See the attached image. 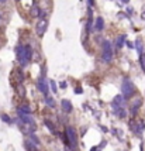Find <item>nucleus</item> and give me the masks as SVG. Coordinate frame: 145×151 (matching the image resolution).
Here are the masks:
<instances>
[{"label":"nucleus","mask_w":145,"mask_h":151,"mask_svg":"<svg viewBox=\"0 0 145 151\" xmlns=\"http://www.w3.org/2000/svg\"><path fill=\"white\" fill-rule=\"evenodd\" d=\"M141 103H142V100H141V99H137V100H134V103H132V107H131V113H132V114H135V112L139 109Z\"/></svg>","instance_id":"nucleus-19"},{"label":"nucleus","mask_w":145,"mask_h":151,"mask_svg":"<svg viewBox=\"0 0 145 151\" xmlns=\"http://www.w3.org/2000/svg\"><path fill=\"white\" fill-rule=\"evenodd\" d=\"M49 85H51V89H52V92H54V93H58V88H57L55 81H49Z\"/></svg>","instance_id":"nucleus-26"},{"label":"nucleus","mask_w":145,"mask_h":151,"mask_svg":"<svg viewBox=\"0 0 145 151\" xmlns=\"http://www.w3.org/2000/svg\"><path fill=\"white\" fill-rule=\"evenodd\" d=\"M48 82L49 81H47V78L42 75L38 79V82H37V86H38V89L41 91V93L44 95V96H48L49 95V86H48Z\"/></svg>","instance_id":"nucleus-5"},{"label":"nucleus","mask_w":145,"mask_h":151,"mask_svg":"<svg viewBox=\"0 0 145 151\" xmlns=\"http://www.w3.org/2000/svg\"><path fill=\"white\" fill-rule=\"evenodd\" d=\"M17 113L18 114H28V113H31V109L28 106H21V107L17 109Z\"/></svg>","instance_id":"nucleus-20"},{"label":"nucleus","mask_w":145,"mask_h":151,"mask_svg":"<svg viewBox=\"0 0 145 151\" xmlns=\"http://www.w3.org/2000/svg\"><path fill=\"white\" fill-rule=\"evenodd\" d=\"M14 78H16L17 83H23L24 82V72L21 69H16L14 71Z\"/></svg>","instance_id":"nucleus-13"},{"label":"nucleus","mask_w":145,"mask_h":151,"mask_svg":"<svg viewBox=\"0 0 145 151\" xmlns=\"http://www.w3.org/2000/svg\"><path fill=\"white\" fill-rule=\"evenodd\" d=\"M30 140H31L34 144H37V145H40V144H41V141L38 140V137L34 134V133H32V134H30Z\"/></svg>","instance_id":"nucleus-23"},{"label":"nucleus","mask_w":145,"mask_h":151,"mask_svg":"<svg viewBox=\"0 0 145 151\" xmlns=\"http://www.w3.org/2000/svg\"><path fill=\"white\" fill-rule=\"evenodd\" d=\"M30 14H31V17H40L41 16V10L40 7L37 6V4H34L31 7V11H30Z\"/></svg>","instance_id":"nucleus-17"},{"label":"nucleus","mask_w":145,"mask_h":151,"mask_svg":"<svg viewBox=\"0 0 145 151\" xmlns=\"http://www.w3.org/2000/svg\"><path fill=\"white\" fill-rule=\"evenodd\" d=\"M113 103H116V105L120 106V107H124V106H125V98H124L123 95H117V96L114 98Z\"/></svg>","instance_id":"nucleus-11"},{"label":"nucleus","mask_w":145,"mask_h":151,"mask_svg":"<svg viewBox=\"0 0 145 151\" xmlns=\"http://www.w3.org/2000/svg\"><path fill=\"white\" fill-rule=\"evenodd\" d=\"M66 86H68V85H66V82H61V88H62V89H65Z\"/></svg>","instance_id":"nucleus-30"},{"label":"nucleus","mask_w":145,"mask_h":151,"mask_svg":"<svg viewBox=\"0 0 145 151\" xmlns=\"http://www.w3.org/2000/svg\"><path fill=\"white\" fill-rule=\"evenodd\" d=\"M89 4H90V6H93V4H94V3H93V0H89Z\"/></svg>","instance_id":"nucleus-32"},{"label":"nucleus","mask_w":145,"mask_h":151,"mask_svg":"<svg viewBox=\"0 0 145 151\" xmlns=\"http://www.w3.org/2000/svg\"><path fill=\"white\" fill-rule=\"evenodd\" d=\"M121 92H123V96L125 99L131 98L134 92H135V88H134V83L130 81V79H124L123 83H121Z\"/></svg>","instance_id":"nucleus-2"},{"label":"nucleus","mask_w":145,"mask_h":151,"mask_svg":"<svg viewBox=\"0 0 145 151\" xmlns=\"http://www.w3.org/2000/svg\"><path fill=\"white\" fill-rule=\"evenodd\" d=\"M92 31V20L89 18V21H87V33H90Z\"/></svg>","instance_id":"nucleus-27"},{"label":"nucleus","mask_w":145,"mask_h":151,"mask_svg":"<svg viewBox=\"0 0 145 151\" xmlns=\"http://www.w3.org/2000/svg\"><path fill=\"white\" fill-rule=\"evenodd\" d=\"M47 28H48V21L45 18H41L35 25V33H37L38 37H42L45 34V31H47Z\"/></svg>","instance_id":"nucleus-6"},{"label":"nucleus","mask_w":145,"mask_h":151,"mask_svg":"<svg viewBox=\"0 0 145 151\" xmlns=\"http://www.w3.org/2000/svg\"><path fill=\"white\" fill-rule=\"evenodd\" d=\"M75 93H76V95H80V93H82V89H80V88H76V89H75Z\"/></svg>","instance_id":"nucleus-28"},{"label":"nucleus","mask_w":145,"mask_h":151,"mask_svg":"<svg viewBox=\"0 0 145 151\" xmlns=\"http://www.w3.org/2000/svg\"><path fill=\"white\" fill-rule=\"evenodd\" d=\"M18 117L21 119V121L24 124H37L35 123V119L31 116V113H28V114H18Z\"/></svg>","instance_id":"nucleus-8"},{"label":"nucleus","mask_w":145,"mask_h":151,"mask_svg":"<svg viewBox=\"0 0 145 151\" xmlns=\"http://www.w3.org/2000/svg\"><path fill=\"white\" fill-rule=\"evenodd\" d=\"M35 130H37V124H28V126H24V124H23V126H21V131H23L24 134H28V136L32 134Z\"/></svg>","instance_id":"nucleus-10"},{"label":"nucleus","mask_w":145,"mask_h":151,"mask_svg":"<svg viewBox=\"0 0 145 151\" xmlns=\"http://www.w3.org/2000/svg\"><path fill=\"white\" fill-rule=\"evenodd\" d=\"M124 42H125V35H118L117 40H116V48L117 50H121L124 47Z\"/></svg>","instance_id":"nucleus-14"},{"label":"nucleus","mask_w":145,"mask_h":151,"mask_svg":"<svg viewBox=\"0 0 145 151\" xmlns=\"http://www.w3.org/2000/svg\"><path fill=\"white\" fill-rule=\"evenodd\" d=\"M135 48H137V51H138V54L141 55L142 54V50H144V44H142V41L138 38L137 41H135Z\"/></svg>","instance_id":"nucleus-22"},{"label":"nucleus","mask_w":145,"mask_h":151,"mask_svg":"<svg viewBox=\"0 0 145 151\" xmlns=\"http://www.w3.org/2000/svg\"><path fill=\"white\" fill-rule=\"evenodd\" d=\"M65 134H66V140H68V143L71 144L72 147H76V145H78V131L75 130V127L66 126Z\"/></svg>","instance_id":"nucleus-4"},{"label":"nucleus","mask_w":145,"mask_h":151,"mask_svg":"<svg viewBox=\"0 0 145 151\" xmlns=\"http://www.w3.org/2000/svg\"><path fill=\"white\" fill-rule=\"evenodd\" d=\"M111 107H113V112L116 113V116H118L120 119H124L125 116H127V112H125V109H124V107L117 106L116 103H113V105H111Z\"/></svg>","instance_id":"nucleus-7"},{"label":"nucleus","mask_w":145,"mask_h":151,"mask_svg":"<svg viewBox=\"0 0 145 151\" xmlns=\"http://www.w3.org/2000/svg\"><path fill=\"white\" fill-rule=\"evenodd\" d=\"M127 47H128V48H134V44L130 42V41H127Z\"/></svg>","instance_id":"nucleus-29"},{"label":"nucleus","mask_w":145,"mask_h":151,"mask_svg":"<svg viewBox=\"0 0 145 151\" xmlns=\"http://www.w3.org/2000/svg\"><path fill=\"white\" fill-rule=\"evenodd\" d=\"M44 123H45V126L48 127V130L51 131V133H54V134H57V128H55V124H54V123H52L51 120H48V119H45V121H44Z\"/></svg>","instance_id":"nucleus-16"},{"label":"nucleus","mask_w":145,"mask_h":151,"mask_svg":"<svg viewBox=\"0 0 145 151\" xmlns=\"http://www.w3.org/2000/svg\"><path fill=\"white\" fill-rule=\"evenodd\" d=\"M94 28H96L97 31H102V30L104 28V20H103V17H97L96 18V25H94Z\"/></svg>","instance_id":"nucleus-15"},{"label":"nucleus","mask_w":145,"mask_h":151,"mask_svg":"<svg viewBox=\"0 0 145 151\" xmlns=\"http://www.w3.org/2000/svg\"><path fill=\"white\" fill-rule=\"evenodd\" d=\"M6 1H8V0H0V3H6Z\"/></svg>","instance_id":"nucleus-34"},{"label":"nucleus","mask_w":145,"mask_h":151,"mask_svg":"<svg viewBox=\"0 0 145 151\" xmlns=\"http://www.w3.org/2000/svg\"><path fill=\"white\" fill-rule=\"evenodd\" d=\"M102 58L106 64H110L113 61V47H111V42L110 41H103V55Z\"/></svg>","instance_id":"nucleus-3"},{"label":"nucleus","mask_w":145,"mask_h":151,"mask_svg":"<svg viewBox=\"0 0 145 151\" xmlns=\"http://www.w3.org/2000/svg\"><path fill=\"white\" fill-rule=\"evenodd\" d=\"M16 52H17V59H18V64L21 65V67H25V65H28V62L32 59V50L31 47H28V45H18L16 48Z\"/></svg>","instance_id":"nucleus-1"},{"label":"nucleus","mask_w":145,"mask_h":151,"mask_svg":"<svg viewBox=\"0 0 145 151\" xmlns=\"http://www.w3.org/2000/svg\"><path fill=\"white\" fill-rule=\"evenodd\" d=\"M0 119H1V120H3L4 123H7V124H11V123H13V120L8 117L7 114H1V116H0Z\"/></svg>","instance_id":"nucleus-24"},{"label":"nucleus","mask_w":145,"mask_h":151,"mask_svg":"<svg viewBox=\"0 0 145 151\" xmlns=\"http://www.w3.org/2000/svg\"><path fill=\"white\" fill-rule=\"evenodd\" d=\"M16 91H17V93H18V96H21V98H24L25 96V89L23 88V83H18L16 86Z\"/></svg>","instance_id":"nucleus-21"},{"label":"nucleus","mask_w":145,"mask_h":151,"mask_svg":"<svg viewBox=\"0 0 145 151\" xmlns=\"http://www.w3.org/2000/svg\"><path fill=\"white\" fill-rule=\"evenodd\" d=\"M45 103H47V106L48 107H51V109H54L55 106H57V103H55V100H54V98H51V96H45Z\"/></svg>","instance_id":"nucleus-18"},{"label":"nucleus","mask_w":145,"mask_h":151,"mask_svg":"<svg viewBox=\"0 0 145 151\" xmlns=\"http://www.w3.org/2000/svg\"><path fill=\"white\" fill-rule=\"evenodd\" d=\"M0 25H1V16H0Z\"/></svg>","instance_id":"nucleus-35"},{"label":"nucleus","mask_w":145,"mask_h":151,"mask_svg":"<svg viewBox=\"0 0 145 151\" xmlns=\"http://www.w3.org/2000/svg\"><path fill=\"white\" fill-rule=\"evenodd\" d=\"M61 107L64 110V113H71L73 110V106H72V102L68 100V99H64V100L61 102Z\"/></svg>","instance_id":"nucleus-9"},{"label":"nucleus","mask_w":145,"mask_h":151,"mask_svg":"<svg viewBox=\"0 0 145 151\" xmlns=\"http://www.w3.org/2000/svg\"><path fill=\"white\" fill-rule=\"evenodd\" d=\"M66 151H71V148H66Z\"/></svg>","instance_id":"nucleus-36"},{"label":"nucleus","mask_w":145,"mask_h":151,"mask_svg":"<svg viewBox=\"0 0 145 151\" xmlns=\"http://www.w3.org/2000/svg\"><path fill=\"white\" fill-rule=\"evenodd\" d=\"M24 147L27 148V151H40L38 148H37V144H34L30 138L24 141Z\"/></svg>","instance_id":"nucleus-12"},{"label":"nucleus","mask_w":145,"mask_h":151,"mask_svg":"<svg viewBox=\"0 0 145 151\" xmlns=\"http://www.w3.org/2000/svg\"><path fill=\"white\" fill-rule=\"evenodd\" d=\"M90 151H97V147H93V148H92Z\"/></svg>","instance_id":"nucleus-33"},{"label":"nucleus","mask_w":145,"mask_h":151,"mask_svg":"<svg viewBox=\"0 0 145 151\" xmlns=\"http://www.w3.org/2000/svg\"><path fill=\"white\" fill-rule=\"evenodd\" d=\"M100 127H102V130H103V131H104V133H106V131H109V130H107V128H106L104 126H100Z\"/></svg>","instance_id":"nucleus-31"},{"label":"nucleus","mask_w":145,"mask_h":151,"mask_svg":"<svg viewBox=\"0 0 145 151\" xmlns=\"http://www.w3.org/2000/svg\"><path fill=\"white\" fill-rule=\"evenodd\" d=\"M139 62H141L142 71L145 72V54H141V55H139Z\"/></svg>","instance_id":"nucleus-25"}]
</instances>
